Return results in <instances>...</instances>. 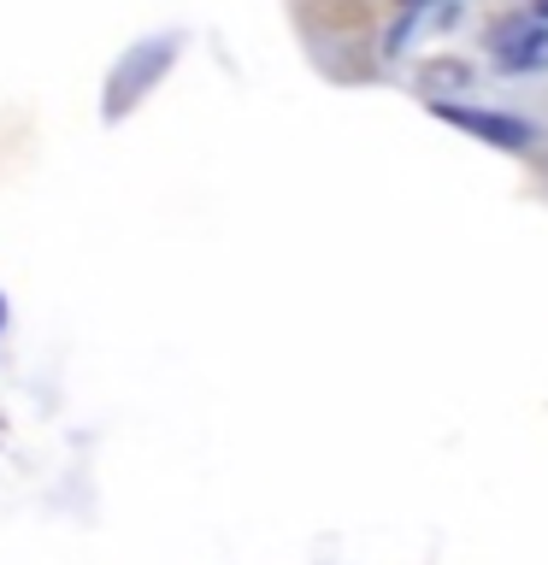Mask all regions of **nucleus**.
I'll use <instances>...</instances> for the list:
<instances>
[{
  "label": "nucleus",
  "mask_w": 548,
  "mask_h": 565,
  "mask_svg": "<svg viewBox=\"0 0 548 565\" xmlns=\"http://www.w3.org/2000/svg\"><path fill=\"white\" fill-rule=\"evenodd\" d=\"M530 12H537V18H542V24H548V0H537V7H530Z\"/></svg>",
  "instance_id": "20e7f679"
},
{
  "label": "nucleus",
  "mask_w": 548,
  "mask_h": 565,
  "mask_svg": "<svg viewBox=\"0 0 548 565\" xmlns=\"http://www.w3.org/2000/svg\"><path fill=\"white\" fill-rule=\"evenodd\" d=\"M431 113L442 124H454V130H466L477 141H489V148H507V153H525L530 141H537V130H530L525 118L513 113H489V106H454V100H431Z\"/></svg>",
  "instance_id": "f257e3e1"
},
{
  "label": "nucleus",
  "mask_w": 548,
  "mask_h": 565,
  "mask_svg": "<svg viewBox=\"0 0 548 565\" xmlns=\"http://www.w3.org/2000/svg\"><path fill=\"white\" fill-rule=\"evenodd\" d=\"M489 60L502 71H513V77H525V71H548V24L537 12L507 18V24L495 30V42H489Z\"/></svg>",
  "instance_id": "f03ea898"
},
{
  "label": "nucleus",
  "mask_w": 548,
  "mask_h": 565,
  "mask_svg": "<svg viewBox=\"0 0 548 565\" xmlns=\"http://www.w3.org/2000/svg\"><path fill=\"white\" fill-rule=\"evenodd\" d=\"M401 7H407V12H419V7H424V0H401Z\"/></svg>",
  "instance_id": "423d86ee"
},
{
  "label": "nucleus",
  "mask_w": 548,
  "mask_h": 565,
  "mask_svg": "<svg viewBox=\"0 0 548 565\" xmlns=\"http://www.w3.org/2000/svg\"><path fill=\"white\" fill-rule=\"evenodd\" d=\"M0 330H7V295H0Z\"/></svg>",
  "instance_id": "39448f33"
},
{
  "label": "nucleus",
  "mask_w": 548,
  "mask_h": 565,
  "mask_svg": "<svg viewBox=\"0 0 548 565\" xmlns=\"http://www.w3.org/2000/svg\"><path fill=\"white\" fill-rule=\"evenodd\" d=\"M166 65H171V42H148V47H136L130 60H124V65L113 71V83H106V118H118L130 100H141V88H148Z\"/></svg>",
  "instance_id": "7ed1b4c3"
}]
</instances>
